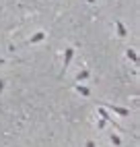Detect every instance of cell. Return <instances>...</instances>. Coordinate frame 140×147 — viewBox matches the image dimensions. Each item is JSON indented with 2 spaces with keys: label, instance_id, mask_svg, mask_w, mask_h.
Returning <instances> with one entry per match:
<instances>
[{
  "label": "cell",
  "instance_id": "6da1fadb",
  "mask_svg": "<svg viewBox=\"0 0 140 147\" xmlns=\"http://www.w3.org/2000/svg\"><path fill=\"white\" fill-rule=\"evenodd\" d=\"M72 58H74V48H66V52H64V66H62V75L64 77V73H66V68H68V64L72 62Z\"/></svg>",
  "mask_w": 140,
  "mask_h": 147
},
{
  "label": "cell",
  "instance_id": "7a4b0ae2",
  "mask_svg": "<svg viewBox=\"0 0 140 147\" xmlns=\"http://www.w3.org/2000/svg\"><path fill=\"white\" fill-rule=\"evenodd\" d=\"M103 108H109V110H113L115 114L119 116H130V110L128 108H122V106H113V104H103Z\"/></svg>",
  "mask_w": 140,
  "mask_h": 147
},
{
  "label": "cell",
  "instance_id": "3957f363",
  "mask_svg": "<svg viewBox=\"0 0 140 147\" xmlns=\"http://www.w3.org/2000/svg\"><path fill=\"white\" fill-rule=\"evenodd\" d=\"M43 40H45V33H43V31H37L31 40H27V42H23V44H37V42H43Z\"/></svg>",
  "mask_w": 140,
  "mask_h": 147
},
{
  "label": "cell",
  "instance_id": "277c9868",
  "mask_svg": "<svg viewBox=\"0 0 140 147\" xmlns=\"http://www.w3.org/2000/svg\"><path fill=\"white\" fill-rule=\"evenodd\" d=\"M115 27H117V35L119 37H126L128 35V29H126V25L122 21H115Z\"/></svg>",
  "mask_w": 140,
  "mask_h": 147
},
{
  "label": "cell",
  "instance_id": "5b68a950",
  "mask_svg": "<svg viewBox=\"0 0 140 147\" xmlns=\"http://www.w3.org/2000/svg\"><path fill=\"white\" fill-rule=\"evenodd\" d=\"M97 112H99V116H101L103 120H107V122H113V120H111V116L107 114V110H105V108H97Z\"/></svg>",
  "mask_w": 140,
  "mask_h": 147
},
{
  "label": "cell",
  "instance_id": "8992f818",
  "mask_svg": "<svg viewBox=\"0 0 140 147\" xmlns=\"http://www.w3.org/2000/svg\"><path fill=\"white\" fill-rule=\"evenodd\" d=\"M76 91L81 93V95H85V97L91 95V89H89V87H85V85H76Z\"/></svg>",
  "mask_w": 140,
  "mask_h": 147
},
{
  "label": "cell",
  "instance_id": "52a82bcc",
  "mask_svg": "<svg viewBox=\"0 0 140 147\" xmlns=\"http://www.w3.org/2000/svg\"><path fill=\"white\" fill-rule=\"evenodd\" d=\"M126 56H128L132 62H138V54H136V50H132V48H128V50H126Z\"/></svg>",
  "mask_w": 140,
  "mask_h": 147
},
{
  "label": "cell",
  "instance_id": "ba28073f",
  "mask_svg": "<svg viewBox=\"0 0 140 147\" xmlns=\"http://www.w3.org/2000/svg\"><path fill=\"white\" fill-rule=\"evenodd\" d=\"M76 79H78V81H85V79H89V71H81V73L76 75Z\"/></svg>",
  "mask_w": 140,
  "mask_h": 147
},
{
  "label": "cell",
  "instance_id": "9c48e42d",
  "mask_svg": "<svg viewBox=\"0 0 140 147\" xmlns=\"http://www.w3.org/2000/svg\"><path fill=\"white\" fill-rule=\"evenodd\" d=\"M111 143H113L115 147H119V145H122V141H119V137H117V135H113V133H111Z\"/></svg>",
  "mask_w": 140,
  "mask_h": 147
},
{
  "label": "cell",
  "instance_id": "30bf717a",
  "mask_svg": "<svg viewBox=\"0 0 140 147\" xmlns=\"http://www.w3.org/2000/svg\"><path fill=\"white\" fill-rule=\"evenodd\" d=\"M105 124H107V120H103V118L97 122V126H99V129H105Z\"/></svg>",
  "mask_w": 140,
  "mask_h": 147
},
{
  "label": "cell",
  "instance_id": "8fae6325",
  "mask_svg": "<svg viewBox=\"0 0 140 147\" xmlns=\"http://www.w3.org/2000/svg\"><path fill=\"white\" fill-rule=\"evenodd\" d=\"M87 147H97V145H95V141H87Z\"/></svg>",
  "mask_w": 140,
  "mask_h": 147
},
{
  "label": "cell",
  "instance_id": "7c38bea8",
  "mask_svg": "<svg viewBox=\"0 0 140 147\" xmlns=\"http://www.w3.org/2000/svg\"><path fill=\"white\" fill-rule=\"evenodd\" d=\"M2 89H4V79H0V93H2Z\"/></svg>",
  "mask_w": 140,
  "mask_h": 147
},
{
  "label": "cell",
  "instance_id": "4fadbf2b",
  "mask_svg": "<svg viewBox=\"0 0 140 147\" xmlns=\"http://www.w3.org/2000/svg\"><path fill=\"white\" fill-rule=\"evenodd\" d=\"M4 62H6V60H4V58H0V66H2V64H4Z\"/></svg>",
  "mask_w": 140,
  "mask_h": 147
},
{
  "label": "cell",
  "instance_id": "5bb4252c",
  "mask_svg": "<svg viewBox=\"0 0 140 147\" xmlns=\"http://www.w3.org/2000/svg\"><path fill=\"white\" fill-rule=\"evenodd\" d=\"M89 2H91V4H93V2H95V0H89Z\"/></svg>",
  "mask_w": 140,
  "mask_h": 147
}]
</instances>
